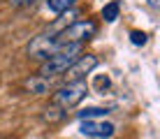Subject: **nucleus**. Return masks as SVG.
<instances>
[{"label":"nucleus","mask_w":160,"mask_h":139,"mask_svg":"<svg viewBox=\"0 0 160 139\" xmlns=\"http://www.w3.org/2000/svg\"><path fill=\"white\" fill-rule=\"evenodd\" d=\"M81 53H84V44H63L56 53H51L49 58L42 60L37 74L44 77V79H49V81H51L53 77H63L65 72H68V67Z\"/></svg>","instance_id":"1"},{"label":"nucleus","mask_w":160,"mask_h":139,"mask_svg":"<svg viewBox=\"0 0 160 139\" xmlns=\"http://www.w3.org/2000/svg\"><path fill=\"white\" fill-rule=\"evenodd\" d=\"M40 0H9V5L12 7H32V5H37Z\"/></svg>","instance_id":"13"},{"label":"nucleus","mask_w":160,"mask_h":139,"mask_svg":"<svg viewBox=\"0 0 160 139\" xmlns=\"http://www.w3.org/2000/svg\"><path fill=\"white\" fill-rule=\"evenodd\" d=\"M130 42L135 44V47H144V44H146V32L132 30V32H130Z\"/></svg>","instance_id":"12"},{"label":"nucleus","mask_w":160,"mask_h":139,"mask_svg":"<svg viewBox=\"0 0 160 139\" xmlns=\"http://www.w3.org/2000/svg\"><path fill=\"white\" fill-rule=\"evenodd\" d=\"M58 49H60L58 40L51 35V32H44V35H37L35 40L28 44V56L30 58H37V60H44L51 53H56Z\"/></svg>","instance_id":"5"},{"label":"nucleus","mask_w":160,"mask_h":139,"mask_svg":"<svg viewBox=\"0 0 160 139\" xmlns=\"http://www.w3.org/2000/svg\"><path fill=\"white\" fill-rule=\"evenodd\" d=\"M95 67H98V58H95V56H93V53H81L79 58L68 67V72H65V83L86 79V74H91Z\"/></svg>","instance_id":"6"},{"label":"nucleus","mask_w":160,"mask_h":139,"mask_svg":"<svg viewBox=\"0 0 160 139\" xmlns=\"http://www.w3.org/2000/svg\"><path fill=\"white\" fill-rule=\"evenodd\" d=\"M109 109H100V107H93V109H81L77 111V118H102V116H107Z\"/></svg>","instance_id":"10"},{"label":"nucleus","mask_w":160,"mask_h":139,"mask_svg":"<svg viewBox=\"0 0 160 139\" xmlns=\"http://www.w3.org/2000/svg\"><path fill=\"white\" fill-rule=\"evenodd\" d=\"M44 111H49V114H44V118H47V121H51V123H58V121H63L65 116H68V111H65V109H60V107H56V104L47 107Z\"/></svg>","instance_id":"11"},{"label":"nucleus","mask_w":160,"mask_h":139,"mask_svg":"<svg viewBox=\"0 0 160 139\" xmlns=\"http://www.w3.org/2000/svg\"><path fill=\"white\" fill-rule=\"evenodd\" d=\"M86 95H88L86 79H81V81H68V83H63L60 88H56V91L51 93V104H56V107L68 111V109L77 107Z\"/></svg>","instance_id":"3"},{"label":"nucleus","mask_w":160,"mask_h":139,"mask_svg":"<svg viewBox=\"0 0 160 139\" xmlns=\"http://www.w3.org/2000/svg\"><path fill=\"white\" fill-rule=\"evenodd\" d=\"M77 2H79V0H47V7H49V12H53V14H65V12H70Z\"/></svg>","instance_id":"8"},{"label":"nucleus","mask_w":160,"mask_h":139,"mask_svg":"<svg viewBox=\"0 0 160 139\" xmlns=\"http://www.w3.org/2000/svg\"><path fill=\"white\" fill-rule=\"evenodd\" d=\"M118 14H121V5H118V0H112V2H107V5L102 7V12H100L102 21H107V23H114V21L118 19Z\"/></svg>","instance_id":"9"},{"label":"nucleus","mask_w":160,"mask_h":139,"mask_svg":"<svg viewBox=\"0 0 160 139\" xmlns=\"http://www.w3.org/2000/svg\"><path fill=\"white\" fill-rule=\"evenodd\" d=\"M98 86H100V88H109V79H107V77H104V79L100 77V79H98Z\"/></svg>","instance_id":"14"},{"label":"nucleus","mask_w":160,"mask_h":139,"mask_svg":"<svg viewBox=\"0 0 160 139\" xmlns=\"http://www.w3.org/2000/svg\"><path fill=\"white\" fill-rule=\"evenodd\" d=\"M79 132L91 139H112L116 135V125L104 118H84L79 125Z\"/></svg>","instance_id":"4"},{"label":"nucleus","mask_w":160,"mask_h":139,"mask_svg":"<svg viewBox=\"0 0 160 139\" xmlns=\"http://www.w3.org/2000/svg\"><path fill=\"white\" fill-rule=\"evenodd\" d=\"M148 5H151L153 9H158V7H160V0H148Z\"/></svg>","instance_id":"15"},{"label":"nucleus","mask_w":160,"mask_h":139,"mask_svg":"<svg viewBox=\"0 0 160 139\" xmlns=\"http://www.w3.org/2000/svg\"><path fill=\"white\" fill-rule=\"evenodd\" d=\"M23 88L30 91L32 95H47V93H51V81L40 77V74H35V77H28L23 81Z\"/></svg>","instance_id":"7"},{"label":"nucleus","mask_w":160,"mask_h":139,"mask_svg":"<svg viewBox=\"0 0 160 139\" xmlns=\"http://www.w3.org/2000/svg\"><path fill=\"white\" fill-rule=\"evenodd\" d=\"M95 32H98V23L93 19H77L70 26L60 28L53 37H56L58 44L63 47V44H84L88 40H93Z\"/></svg>","instance_id":"2"}]
</instances>
